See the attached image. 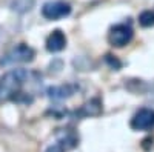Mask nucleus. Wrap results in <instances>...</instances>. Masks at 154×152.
I'll return each mask as SVG.
<instances>
[{
  "label": "nucleus",
  "instance_id": "nucleus-9",
  "mask_svg": "<svg viewBox=\"0 0 154 152\" xmlns=\"http://www.w3.org/2000/svg\"><path fill=\"white\" fill-rule=\"evenodd\" d=\"M57 137V143H60L63 148H65V151H69L72 148L77 146V143H79V138H77V135L74 134V131H69V129H62L56 134Z\"/></svg>",
  "mask_w": 154,
  "mask_h": 152
},
{
  "label": "nucleus",
  "instance_id": "nucleus-10",
  "mask_svg": "<svg viewBox=\"0 0 154 152\" xmlns=\"http://www.w3.org/2000/svg\"><path fill=\"white\" fill-rule=\"evenodd\" d=\"M139 23H140V26H143V28L154 26V11H151V9L143 11L142 14L139 16Z\"/></svg>",
  "mask_w": 154,
  "mask_h": 152
},
{
  "label": "nucleus",
  "instance_id": "nucleus-6",
  "mask_svg": "<svg viewBox=\"0 0 154 152\" xmlns=\"http://www.w3.org/2000/svg\"><path fill=\"white\" fill-rule=\"evenodd\" d=\"M79 89V86L74 83H66V85H59V86H53L46 91L48 97L53 100H63V98H69L75 94V91Z\"/></svg>",
  "mask_w": 154,
  "mask_h": 152
},
{
  "label": "nucleus",
  "instance_id": "nucleus-3",
  "mask_svg": "<svg viewBox=\"0 0 154 152\" xmlns=\"http://www.w3.org/2000/svg\"><path fill=\"white\" fill-rule=\"evenodd\" d=\"M133 34L134 32H133L131 25H126V23L114 25L108 32V42L116 48H123L125 45H128L131 42Z\"/></svg>",
  "mask_w": 154,
  "mask_h": 152
},
{
  "label": "nucleus",
  "instance_id": "nucleus-4",
  "mask_svg": "<svg viewBox=\"0 0 154 152\" xmlns=\"http://www.w3.org/2000/svg\"><path fill=\"white\" fill-rule=\"evenodd\" d=\"M71 14V5L62 0H54V2H46L42 6V16L48 20H59Z\"/></svg>",
  "mask_w": 154,
  "mask_h": 152
},
{
  "label": "nucleus",
  "instance_id": "nucleus-12",
  "mask_svg": "<svg viewBox=\"0 0 154 152\" xmlns=\"http://www.w3.org/2000/svg\"><path fill=\"white\" fill-rule=\"evenodd\" d=\"M106 61L109 63V65L114 68V69H119L122 66V63L117 60V58H112V55H106Z\"/></svg>",
  "mask_w": 154,
  "mask_h": 152
},
{
  "label": "nucleus",
  "instance_id": "nucleus-5",
  "mask_svg": "<svg viewBox=\"0 0 154 152\" xmlns=\"http://www.w3.org/2000/svg\"><path fill=\"white\" fill-rule=\"evenodd\" d=\"M130 126L134 131H151V129H154V109H151V108L139 109L133 115Z\"/></svg>",
  "mask_w": 154,
  "mask_h": 152
},
{
  "label": "nucleus",
  "instance_id": "nucleus-1",
  "mask_svg": "<svg viewBox=\"0 0 154 152\" xmlns=\"http://www.w3.org/2000/svg\"><path fill=\"white\" fill-rule=\"evenodd\" d=\"M31 72L26 69H11L0 77V103L16 101L22 95L25 83H28Z\"/></svg>",
  "mask_w": 154,
  "mask_h": 152
},
{
  "label": "nucleus",
  "instance_id": "nucleus-8",
  "mask_svg": "<svg viewBox=\"0 0 154 152\" xmlns=\"http://www.w3.org/2000/svg\"><path fill=\"white\" fill-rule=\"evenodd\" d=\"M103 111V106H102V100L99 97H94L91 100H88L86 103L80 108L79 115L80 117H97Z\"/></svg>",
  "mask_w": 154,
  "mask_h": 152
},
{
  "label": "nucleus",
  "instance_id": "nucleus-2",
  "mask_svg": "<svg viewBox=\"0 0 154 152\" xmlns=\"http://www.w3.org/2000/svg\"><path fill=\"white\" fill-rule=\"evenodd\" d=\"M35 51L25 45V43H19L14 48H11L6 54H3V57L0 58V66H14V65H20V63H29L34 60Z\"/></svg>",
  "mask_w": 154,
  "mask_h": 152
},
{
  "label": "nucleus",
  "instance_id": "nucleus-11",
  "mask_svg": "<svg viewBox=\"0 0 154 152\" xmlns=\"http://www.w3.org/2000/svg\"><path fill=\"white\" fill-rule=\"evenodd\" d=\"M45 152H66V151H65V148H63L60 143H54V145H51Z\"/></svg>",
  "mask_w": 154,
  "mask_h": 152
},
{
  "label": "nucleus",
  "instance_id": "nucleus-7",
  "mask_svg": "<svg viewBox=\"0 0 154 152\" xmlns=\"http://www.w3.org/2000/svg\"><path fill=\"white\" fill-rule=\"evenodd\" d=\"M65 46H66V35L60 29H56L48 35L46 49L49 51V52H60V51L65 49Z\"/></svg>",
  "mask_w": 154,
  "mask_h": 152
}]
</instances>
